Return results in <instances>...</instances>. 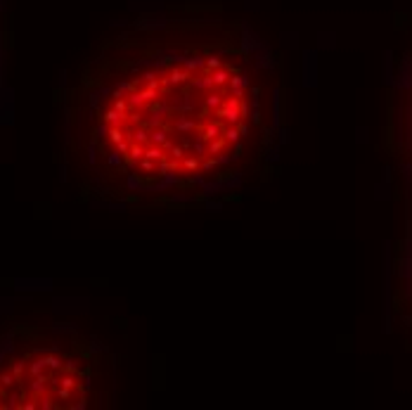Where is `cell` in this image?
<instances>
[{"instance_id": "1", "label": "cell", "mask_w": 412, "mask_h": 410, "mask_svg": "<svg viewBox=\"0 0 412 410\" xmlns=\"http://www.w3.org/2000/svg\"><path fill=\"white\" fill-rule=\"evenodd\" d=\"M251 64V43L232 31H171L131 43L100 111L107 152L142 180L220 171L249 137Z\"/></svg>"}]
</instances>
